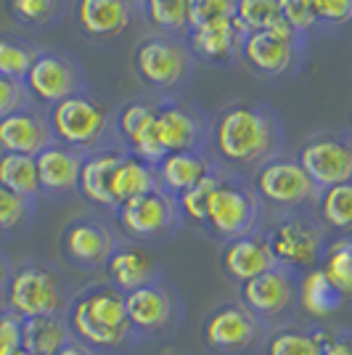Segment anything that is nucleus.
<instances>
[{"label": "nucleus", "mask_w": 352, "mask_h": 355, "mask_svg": "<svg viewBox=\"0 0 352 355\" xmlns=\"http://www.w3.org/2000/svg\"><path fill=\"white\" fill-rule=\"evenodd\" d=\"M67 324L74 340L101 355H125L141 345L127 324L125 292L109 282L90 284L74 292L67 311Z\"/></svg>", "instance_id": "obj_1"}, {"label": "nucleus", "mask_w": 352, "mask_h": 355, "mask_svg": "<svg viewBox=\"0 0 352 355\" xmlns=\"http://www.w3.org/2000/svg\"><path fill=\"white\" fill-rule=\"evenodd\" d=\"M74 292L67 279L48 263L24 260L14 268L11 282L3 292V311L24 318L67 315Z\"/></svg>", "instance_id": "obj_2"}, {"label": "nucleus", "mask_w": 352, "mask_h": 355, "mask_svg": "<svg viewBox=\"0 0 352 355\" xmlns=\"http://www.w3.org/2000/svg\"><path fill=\"white\" fill-rule=\"evenodd\" d=\"M276 141L270 117L249 104H234L215 125V148L222 162L247 167L270 154Z\"/></svg>", "instance_id": "obj_3"}, {"label": "nucleus", "mask_w": 352, "mask_h": 355, "mask_svg": "<svg viewBox=\"0 0 352 355\" xmlns=\"http://www.w3.org/2000/svg\"><path fill=\"white\" fill-rule=\"evenodd\" d=\"M127 324L138 342H161L175 337L186 321L183 297L164 276L125 295Z\"/></svg>", "instance_id": "obj_4"}, {"label": "nucleus", "mask_w": 352, "mask_h": 355, "mask_svg": "<svg viewBox=\"0 0 352 355\" xmlns=\"http://www.w3.org/2000/svg\"><path fill=\"white\" fill-rule=\"evenodd\" d=\"M199 334L215 355H254L263 350L267 329L238 300H222L204 313Z\"/></svg>", "instance_id": "obj_5"}, {"label": "nucleus", "mask_w": 352, "mask_h": 355, "mask_svg": "<svg viewBox=\"0 0 352 355\" xmlns=\"http://www.w3.org/2000/svg\"><path fill=\"white\" fill-rule=\"evenodd\" d=\"M299 279L286 268H270L257 279L238 284V302L257 315V321L270 331L276 326L292 324L297 318V300H299Z\"/></svg>", "instance_id": "obj_6"}, {"label": "nucleus", "mask_w": 352, "mask_h": 355, "mask_svg": "<svg viewBox=\"0 0 352 355\" xmlns=\"http://www.w3.org/2000/svg\"><path fill=\"white\" fill-rule=\"evenodd\" d=\"M267 247L276 257V266L292 270L297 276H305L321 266L326 252V228L318 220H310L302 215H286L276 220L267 231Z\"/></svg>", "instance_id": "obj_7"}, {"label": "nucleus", "mask_w": 352, "mask_h": 355, "mask_svg": "<svg viewBox=\"0 0 352 355\" xmlns=\"http://www.w3.org/2000/svg\"><path fill=\"white\" fill-rule=\"evenodd\" d=\"M260 220H263V205L254 191L238 180L222 178L206 209V231L225 244L260 231Z\"/></svg>", "instance_id": "obj_8"}, {"label": "nucleus", "mask_w": 352, "mask_h": 355, "mask_svg": "<svg viewBox=\"0 0 352 355\" xmlns=\"http://www.w3.org/2000/svg\"><path fill=\"white\" fill-rule=\"evenodd\" d=\"M252 191L265 207H276L294 215L305 205H315L318 189L297 159H265L252 175Z\"/></svg>", "instance_id": "obj_9"}, {"label": "nucleus", "mask_w": 352, "mask_h": 355, "mask_svg": "<svg viewBox=\"0 0 352 355\" xmlns=\"http://www.w3.org/2000/svg\"><path fill=\"white\" fill-rule=\"evenodd\" d=\"M117 220L122 231L135 241H159L175 234V228L183 223V215L173 193L154 189L125 202L117 209Z\"/></svg>", "instance_id": "obj_10"}, {"label": "nucleus", "mask_w": 352, "mask_h": 355, "mask_svg": "<svg viewBox=\"0 0 352 355\" xmlns=\"http://www.w3.org/2000/svg\"><path fill=\"white\" fill-rule=\"evenodd\" d=\"M51 130H53V138H59V144L74 151L93 148L106 133V112L93 98L74 93L53 106Z\"/></svg>", "instance_id": "obj_11"}, {"label": "nucleus", "mask_w": 352, "mask_h": 355, "mask_svg": "<svg viewBox=\"0 0 352 355\" xmlns=\"http://www.w3.org/2000/svg\"><path fill=\"white\" fill-rule=\"evenodd\" d=\"M297 162L318 191L352 183V141L342 135H315L299 148Z\"/></svg>", "instance_id": "obj_12"}, {"label": "nucleus", "mask_w": 352, "mask_h": 355, "mask_svg": "<svg viewBox=\"0 0 352 355\" xmlns=\"http://www.w3.org/2000/svg\"><path fill=\"white\" fill-rule=\"evenodd\" d=\"M119 241L106 223L96 218H77L61 234V252L72 266L82 270H98L106 266Z\"/></svg>", "instance_id": "obj_13"}, {"label": "nucleus", "mask_w": 352, "mask_h": 355, "mask_svg": "<svg viewBox=\"0 0 352 355\" xmlns=\"http://www.w3.org/2000/svg\"><path fill=\"white\" fill-rule=\"evenodd\" d=\"M294 48H297V32L283 19H279L267 30L249 32L241 43V53L254 72L276 77L292 67Z\"/></svg>", "instance_id": "obj_14"}, {"label": "nucleus", "mask_w": 352, "mask_h": 355, "mask_svg": "<svg viewBox=\"0 0 352 355\" xmlns=\"http://www.w3.org/2000/svg\"><path fill=\"white\" fill-rule=\"evenodd\" d=\"M135 69L154 88H173L188 69V56L183 45L167 37H151L135 51Z\"/></svg>", "instance_id": "obj_15"}, {"label": "nucleus", "mask_w": 352, "mask_h": 355, "mask_svg": "<svg viewBox=\"0 0 352 355\" xmlns=\"http://www.w3.org/2000/svg\"><path fill=\"white\" fill-rule=\"evenodd\" d=\"M220 268L234 284L257 279L260 273H267L270 268H276V257L267 247L265 231H254L249 236L225 241L220 250Z\"/></svg>", "instance_id": "obj_16"}, {"label": "nucleus", "mask_w": 352, "mask_h": 355, "mask_svg": "<svg viewBox=\"0 0 352 355\" xmlns=\"http://www.w3.org/2000/svg\"><path fill=\"white\" fill-rule=\"evenodd\" d=\"M103 270H106L109 284L117 286L119 292H125V295L161 279L159 263L141 244H117L112 257L106 260Z\"/></svg>", "instance_id": "obj_17"}, {"label": "nucleus", "mask_w": 352, "mask_h": 355, "mask_svg": "<svg viewBox=\"0 0 352 355\" xmlns=\"http://www.w3.org/2000/svg\"><path fill=\"white\" fill-rule=\"evenodd\" d=\"M53 144V130L43 117L30 112H14L0 117V151L37 157Z\"/></svg>", "instance_id": "obj_18"}, {"label": "nucleus", "mask_w": 352, "mask_h": 355, "mask_svg": "<svg viewBox=\"0 0 352 355\" xmlns=\"http://www.w3.org/2000/svg\"><path fill=\"white\" fill-rule=\"evenodd\" d=\"M24 80H27L30 93H35L40 101L53 106L59 104V101H64V98L74 96V88H77V72H74V67L67 59L53 56V53L37 56Z\"/></svg>", "instance_id": "obj_19"}, {"label": "nucleus", "mask_w": 352, "mask_h": 355, "mask_svg": "<svg viewBox=\"0 0 352 355\" xmlns=\"http://www.w3.org/2000/svg\"><path fill=\"white\" fill-rule=\"evenodd\" d=\"M82 154L64 144H51L43 148L35 164H37V178H40V191L43 193H69L80 183V170H82Z\"/></svg>", "instance_id": "obj_20"}, {"label": "nucleus", "mask_w": 352, "mask_h": 355, "mask_svg": "<svg viewBox=\"0 0 352 355\" xmlns=\"http://www.w3.org/2000/svg\"><path fill=\"white\" fill-rule=\"evenodd\" d=\"M119 159H122V154L117 151H96L82 159L80 183H77V191L82 193V199H88L96 207L117 209L114 199H112V175L117 170Z\"/></svg>", "instance_id": "obj_21"}, {"label": "nucleus", "mask_w": 352, "mask_h": 355, "mask_svg": "<svg viewBox=\"0 0 352 355\" xmlns=\"http://www.w3.org/2000/svg\"><path fill=\"white\" fill-rule=\"evenodd\" d=\"M77 24L90 37H114L130 24L127 0H77Z\"/></svg>", "instance_id": "obj_22"}, {"label": "nucleus", "mask_w": 352, "mask_h": 355, "mask_svg": "<svg viewBox=\"0 0 352 355\" xmlns=\"http://www.w3.org/2000/svg\"><path fill=\"white\" fill-rule=\"evenodd\" d=\"M212 173V164L206 157L196 154V151H175L167 154L159 164H157V180L159 189L173 196H180L183 191L193 189L199 180H204Z\"/></svg>", "instance_id": "obj_23"}, {"label": "nucleus", "mask_w": 352, "mask_h": 355, "mask_svg": "<svg viewBox=\"0 0 352 355\" xmlns=\"http://www.w3.org/2000/svg\"><path fill=\"white\" fill-rule=\"evenodd\" d=\"M247 35H249V32H247V27H244L238 19H222V21H215V24L191 30L188 43H191L193 51H196L199 56H204V59L225 61L234 56L236 48L241 51V43H244Z\"/></svg>", "instance_id": "obj_24"}, {"label": "nucleus", "mask_w": 352, "mask_h": 355, "mask_svg": "<svg viewBox=\"0 0 352 355\" xmlns=\"http://www.w3.org/2000/svg\"><path fill=\"white\" fill-rule=\"evenodd\" d=\"M347 302L342 300L337 289L331 286V282L323 276L321 268L310 270L299 279V300H297V308L302 315H308L310 321L323 324L328 321L331 315H337Z\"/></svg>", "instance_id": "obj_25"}, {"label": "nucleus", "mask_w": 352, "mask_h": 355, "mask_svg": "<svg viewBox=\"0 0 352 355\" xmlns=\"http://www.w3.org/2000/svg\"><path fill=\"white\" fill-rule=\"evenodd\" d=\"M154 135L167 157L175 151H193L202 130H199V122L188 112L177 106H164L157 112V119H154Z\"/></svg>", "instance_id": "obj_26"}, {"label": "nucleus", "mask_w": 352, "mask_h": 355, "mask_svg": "<svg viewBox=\"0 0 352 355\" xmlns=\"http://www.w3.org/2000/svg\"><path fill=\"white\" fill-rule=\"evenodd\" d=\"M72 340L67 315H40L21 321V347L32 355H56Z\"/></svg>", "instance_id": "obj_27"}, {"label": "nucleus", "mask_w": 352, "mask_h": 355, "mask_svg": "<svg viewBox=\"0 0 352 355\" xmlns=\"http://www.w3.org/2000/svg\"><path fill=\"white\" fill-rule=\"evenodd\" d=\"M154 189H159L157 167H151V164L132 157V154L119 159L117 170L112 175V199H114L117 209L125 202H130L135 196H143V193L154 191Z\"/></svg>", "instance_id": "obj_28"}, {"label": "nucleus", "mask_w": 352, "mask_h": 355, "mask_svg": "<svg viewBox=\"0 0 352 355\" xmlns=\"http://www.w3.org/2000/svg\"><path fill=\"white\" fill-rule=\"evenodd\" d=\"M263 355H321V342L318 331L313 324H292L276 326L267 331L263 342Z\"/></svg>", "instance_id": "obj_29"}, {"label": "nucleus", "mask_w": 352, "mask_h": 355, "mask_svg": "<svg viewBox=\"0 0 352 355\" xmlns=\"http://www.w3.org/2000/svg\"><path fill=\"white\" fill-rule=\"evenodd\" d=\"M315 215L326 231L352 234V183H342V186L318 191Z\"/></svg>", "instance_id": "obj_30"}, {"label": "nucleus", "mask_w": 352, "mask_h": 355, "mask_svg": "<svg viewBox=\"0 0 352 355\" xmlns=\"http://www.w3.org/2000/svg\"><path fill=\"white\" fill-rule=\"evenodd\" d=\"M0 186H6L8 191L35 202L43 193L40 191V178H37L35 157H27V154H0Z\"/></svg>", "instance_id": "obj_31"}, {"label": "nucleus", "mask_w": 352, "mask_h": 355, "mask_svg": "<svg viewBox=\"0 0 352 355\" xmlns=\"http://www.w3.org/2000/svg\"><path fill=\"white\" fill-rule=\"evenodd\" d=\"M323 276L331 282L342 300L350 305L352 302V239L342 236L326 244L321 266Z\"/></svg>", "instance_id": "obj_32"}, {"label": "nucleus", "mask_w": 352, "mask_h": 355, "mask_svg": "<svg viewBox=\"0 0 352 355\" xmlns=\"http://www.w3.org/2000/svg\"><path fill=\"white\" fill-rule=\"evenodd\" d=\"M220 180H222L220 173L212 170L204 180H199L193 189H188V191H183L177 196V207H180L183 220H188L191 225H204L206 209H209V202H212V196L218 191Z\"/></svg>", "instance_id": "obj_33"}, {"label": "nucleus", "mask_w": 352, "mask_h": 355, "mask_svg": "<svg viewBox=\"0 0 352 355\" xmlns=\"http://www.w3.org/2000/svg\"><path fill=\"white\" fill-rule=\"evenodd\" d=\"M234 19H238L247 32L267 30L281 19L279 0H236Z\"/></svg>", "instance_id": "obj_34"}, {"label": "nucleus", "mask_w": 352, "mask_h": 355, "mask_svg": "<svg viewBox=\"0 0 352 355\" xmlns=\"http://www.w3.org/2000/svg\"><path fill=\"white\" fill-rule=\"evenodd\" d=\"M35 59H37V53L32 48L0 37V77H8V80H16V83L24 80L27 72L32 69Z\"/></svg>", "instance_id": "obj_35"}, {"label": "nucleus", "mask_w": 352, "mask_h": 355, "mask_svg": "<svg viewBox=\"0 0 352 355\" xmlns=\"http://www.w3.org/2000/svg\"><path fill=\"white\" fill-rule=\"evenodd\" d=\"M146 19L159 30H186L188 0H146Z\"/></svg>", "instance_id": "obj_36"}, {"label": "nucleus", "mask_w": 352, "mask_h": 355, "mask_svg": "<svg viewBox=\"0 0 352 355\" xmlns=\"http://www.w3.org/2000/svg\"><path fill=\"white\" fill-rule=\"evenodd\" d=\"M32 220V202L0 186V231L11 234Z\"/></svg>", "instance_id": "obj_37"}, {"label": "nucleus", "mask_w": 352, "mask_h": 355, "mask_svg": "<svg viewBox=\"0 0 352 355\" xmlns=\"http://www.w3.org/2000/svg\"><path fill=\"white\" fill-rule=\"evenodd\" d=\"M157 112L159 109L146 104V101H132V104L125 106L119 112V133H122V138L127 144H132L138 135L146 133L148 128L154 125V119H157Z\"/></svg>", "instance_id": "obj_38"}, {"label": "nucleus", "mask_w": 352, "mask_h": 355, "mask_svg": "<svg viewBox=\"0 0 352 355\" xmlns=\"http://www.w3.org/2000/svg\"><path fill=\"white\" fill-rule=\"evenodd\" d=\"M236 0H188V30L234 19Z\"/></svg>", "instance_id": "obj_39"}, {"label": "nucleus", "mask_w": 352, "mask_h": 355, "mask_svg": "<svg viewBox=\"0 0 352 355\" xmlns=\"http://www.w3.org/2000/svg\"><path fill=\"white\" fill-rule=\"evenodd\" d=\"M11 14L24 24H45L59 11V0H8Z\"/></svg>", "instance_id": "obj_40"}, {"label": "nucleus", "mask_w": 352, "mask_h": 355, "mask_svg": "<svg viewBox=\"0 0 352 355\" xmlns=\"http://www.w3.org/2000/svg\"><path fill=\"white\" fill-rule=\"evenodd\" d=\"M281 19L292 27L294 32H308L318 24L313 14V0H279Z\"/></svg>", "instance_id": "obj_41"}, {"label": "nucleus", "mask_w": 352, "mask_h": 355, "mask_svg": "<svg viewBox=\"0 0 352 355\" xmlns=\"http://www.w3.org/2000/svg\"><path fill=\"white\" fill-rule=\"evenodd\" d=\"M315 331L321 342V355H352V329L315 324Z\"/></svg>", "instance_id": "obj_42"}, {"label": "nucleus", "mask_w": 352, "mask_h": 355, "mask_svg": "<svg viewBox=\"0 0 352 355\" xmlns=\"http://www.w3.org/2000/svg\"><path fill=\"white\" fill-rule=\"evenodd\" d=\"M313 14L323 24L352 21V0H313Z\"/></svg>", "instance_id": "obj_43"}, {"label": "nucleus", "mask_w": 352, "mask_h": 355, "mask_svg": "<svg viewBox=\"0 0 352 355\" xmlns=\"http://www.w3.org/2000/svg\"><path fill=\"white\" fill-rule=\"evenodd\" d=\"M21 347V318L0 308V355H11Z\"/></svg>", "instance_id": "obj_44"}, {"label": "nucleus", "mask_w": 352, "mask_h": 355, "mask_svg": "<svg viewBox=\"0 0 352 355\" xmlns=\"http://www.w3.org/2000/svg\"><path fill=\"white\" fill-rule=\"evenodd\" d=\"M21 101H24L21 85H19L16 80L0 77V117H6V114H14V112H19Z\"/></svg>", "instance_id": "obj_45"}, {"label": "nucleus", "mask_w": 352, "mask_h": 355, "mask_svg": "<svg viewBox=\"0 0 352 355\" xmlns=\"http://www.w3.org/2000/svg\"><path fill=\"white\" fill-rule=\"evenodd\" d=\"M56 355H101V353H96L93 347H88V345H82V342H77L72 337V340L67 342Z\"/></svg>", "instance_id": "obj_46"}, {"label": "nucleus", "mask_w": 352, "mask_h": 355, "mask_svg": "<svg viewBox=\"0 0 352 355\" xmlns=\"http://www.w3.org/2000/svg\"><path fill=\"white\" fill-rule=\"evenodd\" d=\"M11 273H14L11 260L0 252V302H3V292H6V286H8V282H11Z\"/></svg>", "instance_id": "obj_47"}, {"label": "nucleus", "mask_w": 352, "mask_h": 355, "mask_svg": "<svg viewBox=\"0 0 352 355\" xmlns=\"http://www.w3.org/2000/svg\"><path fill=\"white\" fill-rule=\"evenodd\" d=\"M11 355H32V353H27L24 347H19V350H16V353H11Z\"/></svg>", "instance_id": "obj_48"}, {"label": "nucleus", "mask_w": 352, "mask_h": 355, "mask_svg": "<svg viewBox=\"0 0 352 355\" xmlns=\"http://www.w3.org/2000/svg\"><path fill=\"white\" fill-rule=\"evenodd\" d=\"M0 308H3V302H0Z\"/></svg>", "instance_id": "obj_49"}]
</instances>
